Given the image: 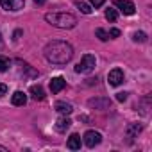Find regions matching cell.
<instances>
[{"instance_id":"obj_16","label":"cell","mask_w":152,"mask_h":152,"mask_svg":"<svg viewBox=\"0 0 152 152\" xmlns=\"http://www.w3.org/2000/svg\"><path fill=\"white\" fill-rule=\"evenodd\" d=\"M132 41H136V43H145V41H147V34H145L143 31H136V32H132Z\"/></svg>"},{"instance_id":"obj_21","label":"cell","mask_w":152,"mask_h":152,"mask_svg":"<svg viewBox=\"0 0 152 152\" xmlns=\"http://www.w3.org/2000/svg\"><path fill=\"white\" fill-rule=\"evenodd\" d=\"M127 97H129V93H127V91H120V93H116V100H118V102H125V100H127Z\"/></svg>"},{"instance_id":"obj_8","label":"cell","mask_w":152,"mask_h":152,"mask_svg":"<svg viewBox=\"0 0 152 152\" xmlns=\"http://www.w3.org/2000/svg\"><path fill=\"white\" fill-rule=\"evenodd\" d=\"M0 6L6 11H20L25 7V0H0Z\"/></svg>"},{"instance_id":"obj_27","label":"cell","mask_w":152,"mask_h":152,"mask_svg":"<svg viewBox=\"0 0 152 152\" xmlns=\"http://www.w3.org/2000/svg\"><path fill=\"white\" fill-rule=\"evenodd\" d=\"M0 152H9V150H7V148H6L4 145H0Z\"/></svg>"},{"instance_id":"obj_10","label":"cell","mask_w":152,"mask_h":152,"mask_svg":"<svg viewBox=\"0 0 152 152\" xmlns=\"http://www.w3.org/2000/svg\"><path fill=\"white\" fill-rule=\"evenodd\" d=\"M66 88V81L63 79V77H54L52 81H50V91L52 93H59V91H63Z\"/></svg>"},{"instance_id":"obj_7","label":"cell","mask_w":152,"mask_h":152,"mask_svg":"<svg viewBox=\"0 0 152 152\" xmlns=\"http://www.w3.org/2000/svg\"><path fill=\"white\" fill-rule=\"evenodd\" d=\"M115 7L120 13H124L125 16H131V15L136 13V6L131 2V0H115Z\"/></svg>"},{"instance_id":"obj_5","label":"cell","mask_w":152,"mask_h":152,"mask_svg":"<svg viewBox=\"0 0 152 152\" xmlns=\"http://www.w3.org/2000/svg\"><path fill=\"white\" fill-rule=\"evenodd\" d=\"M88 106L91 109H109L113 106V102H111L109 97H95V99L88 100Z\"/></svg>"},{"instance_id":"obj_6","label":"cell","mask_w":152,"mask_h":152,"mask_svg":"<svg viewBox=\"0 0 152 152\" xmlns=\"http://www.w3.org/2000/svg\"><path fill=\"white\" fill-rule=\"evenodd\" d=\"M124 81H125V75H124V70L122 68H113L107 73V83H109V86H120Z\"/></svg>"},{"instance_id":"obj_11","label":"cell","mask_w":152,"mask_h":152,"mask_svg":"<svg viewBox=\"0 0 152 152\" xmlns=\"http://www.w3.org/2000/svg\"><path fill=\"white\" fill-rule=\"evenodd\" d=\"M81 143H83L81 136H79L77 132H73V134H70V138H68V141H66V147H68L70 150H79V148H81Z\"/></svg>"},{"instance_id":"obj_13","label":"cell","mask_w":152,"mask_h":152,"mask_svg":"<svg viewBox=\"0 0 152 152\" xmlns=\"http://www.w3.org/2000/svg\"><path fill=\"white\" fill-rule=\"evenodd\" d=\"M29 93H31V97H32L34 100H43V99H45V90H43L39 84H32V86L29 88Z\"/></svg>"},{"instance_id":"obj_15","label":"cell","mask_w":152,"mask_h":152,"mask_svg":"<svg viewBox=\"0 0 152 152\" xmlns=\"http://www.w3.org/2000/svg\"><path fill=\"white\" fill-rule=\"evenodd\" d=\"M70 125H72V120L66 118V116H63V118H59V120L56 122V131H59V132H66V131L70 129Z\"/></svg>"},{"instance_id":"obj_20","label":"cell","mask_w":152,"mask_h":152,"mask_svg":"<svg viewBox=\"0 0 152 152\" xmlns=\"http://www.w3.org/2000/svg\"><path fill=\"white\" fill-rule=\"evenodd\" d=\"M95 36H97L100 41H107V39H109V34H107L104 29H100V27H99V29H95Z\"/></svg>"},{"instance_id":"obj_3","label":"cell","mask_w":152,"mask_h":152,"mask_svg":"<svg viewBox=\"0 0 152 152\" xmlns=\"http://www.w3.org/2000/svg\"><path fill=\"white\" fill-rule=\"evenodd\" d=\"M95 64H97V59H95V56H91V54H84L83 56V59L75 64V72L77 73H91L93 70H95Z\"/></svg>"},{"instance_id":"obj_28","label":"cell","mask_w":152,"mask_h":152,"mask_svg":"<svg viewBox=\"0 0 152 152\" xmlns=\"http://www.w3.org/2000/svg\"><path fill=\"white\" fill-rule=\"evenodd\" d=\"M0 41H2V39H0Z\"/></svg>"},{"instance_id":"obj_9","label":"cell","mask_w":152,"mask_h":152,"mask_svg":"<svg viewBox=\"0 0 152 152\" xmlns=\"http://www.w3.org/2000/svg\"><path fill=\"white\" fill-rule=\"evenodd\" d=\"M141 131H143V125H141V124H138V122H132V124H129V125H127V129H125V136H127L129 140H134Z\"/></svg>"},{"instance_id":"obj_14","label":"cell","mask_w":152,"mask_h":152,"mask_svg":"<svg viewBox=\"0 0 152 152\" xmlns=\"http://www.w3.org/2000/svg\"><path fill=\"white\" fill-rule=\"evenodd\" d=\"M11 102H13V106H25L27 104V95L23 93V91H15L13 93V97H11Z\"/></svg>"},{"instance_id":"obj_17","label":"cell","mask_w":152,"mask_h":152,"mask_svg":"<svg viewBox=\"0 0 152 152\" xmlns=\"http://www.w3.org/2000/svg\"><path fill=\"white\" fill-rule=\"evenodd\" d=\"M116 18H118V11H116V9H113V7L106 9V20H109V22H116Z\"/></svg>"},{"instance_id":"obj_25","label":"cell","mask_w":152,"mask_h":152,"mask_svg":"<svg viewBox=\"0 0 152 152\" xmlns=\"http://www.w3.org/2000/svg\"><path fill=\"white\" fill-rule=\"evenodd\" d=\"M20 36H22V31L18 29V31H15V34H13V39H15V41H18V39H20Z\"/></svg>"},{"instance_id":"obj_12","label":"cell","mask_w":152,"mask_h":152,"mask_svg":"<svg viewBox=\"0 0 152 152\" xmlns=\"http://www.w3.org/2000/svg\"><path fill=\"white\" fill-rule=\"evenodd\" d=\"M54 109L57 111V113H61V115H64V116H68L72 111H73V107H72V104H68V102H64V100H59V102H56V106H54Z\"/></svg>"},{"instance_id":"obj_19","label":"cell","mask_w":152,"mask_h":152,"mask_svg":"<svg viewBox=\"0 0 152 152\" xmlns=\"http://www.w3.org/2000/svg\"><path fill=\"white\" fill-rule=\"evenodd\" d=\"M75 6H77V7H79V11H81V13H84V15H91V11H93V9H91L88 4H84V2H75Z\"/></svg>"},{"instance_id":"obj_22","label":"cell","mask_w":152,"mask_h":152,"mask_svg":"<svg viewBox=\"0 0 152 152\" xmlns=\"http://www.w3.org/2000/svg\"><path fill=\"white\" fill-rule=\"evenodd\" d=\"M90 2H91V6H93V7H102L106 0H90Z\"/></svg>"},{"instance_id":"obj_26","label":"cell","mask_w":152,"mask_h":152,"mask_svg":"<svg viewBox=\"0 0 152 152\" xmlns=\"http://www.w3.org/2000/svg\"><path fill=\"white\" fill-rule=\"evenodd\" d=\"M34 2H36V4H38V6H43V4H45V2H47V0H34Z\"/></svg>"},{"instance_id":"obj_24","label":"cell","mask_w":152,"mask_h":152,"mask_svg":"<svg viewBox=\"0 0 152 152\" xmlns=\"http://www.w3.org/2000/svg\"><path fill=\"white\" fill-rule=\"evenodd\" d=\"M107 34H109L111 38H118V36H120V31H118V29H111Z\"/></svg>"},{"instance_id":"obj_4","label":"cell","mask_w":152,"mask_h":152,"mask_svg":"<svg viewBox=\"0 0 152 152\" xmlns=\"http://www.w3.org/2000/svg\"><path fill=\"white\" fill-rule=\"evenodd\" d=\"M83 141H84V145H86V147L93 148V147L100 145V141H102V134H100L99 131H93V129H90V131H86V132H84V136H83Z\"/></svg>"},{"instance_id":"obj_18","label":"cell","mask_w":152,"mask_h":152,"mask_svg":"<svg viewBox=\"0 0 152 152\" xmlns=\"http://www.w3.org/2000/svg\"><path fill=\"white\" fill-rule=\"evenodd\" d=\"M9 59L6 57V56H0V73H4V72H7L9 70Z\"/></svg>"},{"instance_id":"obj_1","label":"cell","mask_w":152,"mask_h":152,"mask_svg":"<svg viewBox=\"0 0 152 152\" xmlns=\"http://www.w3.org/2000/svg\"><path fill=\"white\" fill-rule=\"evenodd\" d=\"M43 56L48 63L52 64H66L72 61L73 57V47L68 43V41H61V39H56V41H50L45 50H43Z\"/></svg>"},{"instance_id":"obj_23","label":"cell","mask_w":152,"mask_h":152,"mask_svg":"<svg viewBox=\"0 0 152 152\" xmlns=\"http://www.w3.org/2000/svg\"><path fill=\"white\" fill-rule=\"evenodd\" d=\"M6 93H7V86L4 83H0V97H4Z\"/></svg>"},{"instance_id":"obj_2","label":"cell","mask_w":152,"mask_h":152,"mask_svg":"<svg viewBox=\"0 0 152 152\" xmlns=\"http://www.w3.org/2000/svg\"><path fill=\"white\" fill-rule=\"evenodd\" d=\"M45 20L57 29H73L77 25V18L72 13H47Z\"/></svg>"}]
</instances>
